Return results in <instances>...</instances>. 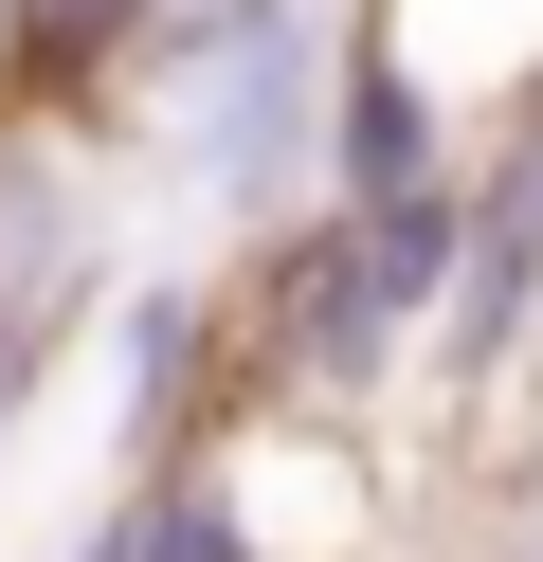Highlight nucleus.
Wrapping results in <instances>:
<instances>
[{"label":"nucleus","mask_w":543,"mask_h":562,"mask_svg":"<svg viewBox=\"0 0 543 562\" xmlns=\"http://www.w3.org/2000/svg\"><path fill=\"white\" fill-rule=\"evenodd\" d=\"M326 74H344V19H326V0H253L236 37H200L163 91H127V127L163 146L181 218L272 236V218H308V182H326Z\"/></svg>","instance_id":"f257e3e1"},{"label":"nucleus","mask_w":543,"mask_h":562,"mask_svg":"<svg viewBox=\"0 0 543 562\" xmlns=\"http://www.w3.org/2000/svg\"><path fill=\"white\" fill-rule=\"evenodd\" d=\"M109 236H127V164H109V110H55V91H0V363L55 381L109 308Z\"/></svg>","instance_id":"f03ea898"},{"label":"nucleus","mask_w":543,"mask_h":562,"mask_svg":"<svg viewBox=\"0 0 543 562\" xmlns=\"http://www.w3.org/2000/svg\"><path fill=\"white\" fill-rule=\"evenodd\" d=\"M217 308H236V400L362 417V400H398V381H417V308L381 291L362 218H326V200L253 236V291H217Z\"/></svg>","instance_id":"7ed1b4c3"},{"label":"nucleus","mask_w":543,"mask_h":562,"mask_svg":"<svg viewBox=\"0 0 543 562\" xmlns=\"http://www.w3.org/2000/svg\"><path fill=\"white\" fill-rule=\"evenodd\" d=\"M543 363V182H525V146H471V236H453V291H434V345H417V381L434 400H507V381Z\"/></svg>","instance_id":"20e7f679"},{"label":"nucleus","mask_w":543,"mask_h":562,"mask_svg":"<svg viewBox=\"0 0 543 562\" xmlns=\"http://www.w3.org/2000/svg\"><path fill=\"white\" fill-rule=\"evenodd\" d=\"M91 345H109V453L127 472H163V453H200L236 417V308L200 272H109Z\"/></svg>","instance_id":"39448f33"},{"label":"nucleus","mask_w":543,"mask_h":562,"mask_svg":"<svg viewBox=\"0 0 543 562\" xmlns=\"http://www.w3.org/2000/svg\"><path fill=\"white\" fill-rule=\"evenodd\" d=\"M200 453H217V490H236L253 562H362V544H381V453H362V417H308V400H236Z\"/></svg>","instance_id":"423d86ee"},{"label":"nucleus","mask_w":543,"mask_h":562,"mask_svg":"<svg viewBox=\"0 0 543 562\" xmlns=\"http://www.w3.org/2000/svg\"><path fill=\"white\" fill-rule=\"evenodd\" d=\"M145 0H0V91H55V110H109L127 91Z\"/></svg>","instance_id":"0eeeda50"},{"label":"nucleus","mask_w":543,"mask_h":562,"mask_svg":"<svg viewBox=\"0 0 543 562\" xmlns=\"http://www.w3.org/2000/svg\"><path fill=\"white\" fill-rule=\"evenodd\" d=\"M109 562H253L236 490H217V453H163V472H109Z\"/></svg>","instance_id":"6e6552de"},{"label":"nucleus","mask_w":543,"mask_h":562,"mask_svg":"<svg viewBox=\"0 0 543 562\" xmlns=\"http://www.w3.org/2000/svg\"><path fill=\"white\" fill-rule=\"evenodd\" d=\"M19 417H36V381H19V363H0V436H19Z\"/></svg>","instance_id":"1a4fd4ad"},{"label":"nucleus","mask_w":543,"mask_h":562,"mask_svg":"<svg viewBox=\"0 0 543 562\" xmlns=\"http://www.w3.org/2000/svg\"><path fill=\"white\" fill-rule=\"evenodd\" d=\"M507 562H543V508H525V526H507Z\"/></svg>","instance_id":"9d476101"},{"label":"nucleus","mask_w":543,"mask_h":562,"mask_svg":"<svg viewBox=\"0 0 543 562\" xmlns=\"http://www.w3.org/2000/svg\"><path fill=\"white\" fill-rule=\"evenodd\" d=\"M72 562H109V526H72Z\"/></svg>","instance_id":"9b49d317"}]
</instances>
